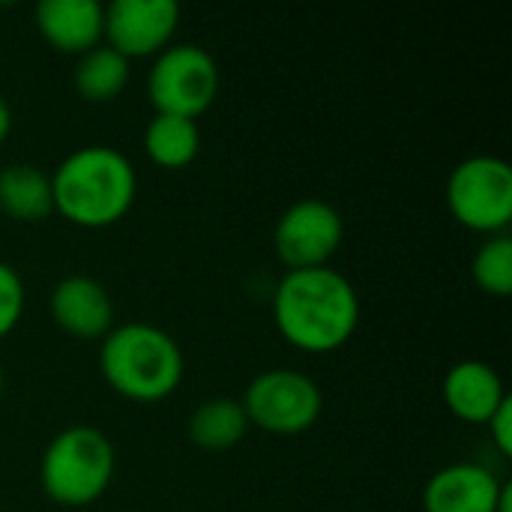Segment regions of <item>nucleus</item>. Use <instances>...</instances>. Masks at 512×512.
I'll return each mask as SVG.
<instances>
[{"label":"nucleus","mask_w":512,"mask_h":512,"mask_svg":"<svg viewBox=\"0 0 512 512\" xmlns=\"http://www.w3.org/2000/svg\"><path fill=\"white\" fill-rule=\"evenodd\" d=\"M273 318L282 339L306 354L339 351L360 324L354 285L330 270H294L273 294Z\"/></svg>","instance_id":"obj_1"},{"label":"nucleus","mask_w":512,"mask_h":512,"mask_svg":"<svg viewBox=\"0 0 512 512\" xmlns=\"http://www.w3.org/2000/svg\"><path fill=\"white\" fill-rule=\"evenodd\" d=\"M135 192V168L111 147H81L66 156L51 177L54 210L78 228H108L120 222Z\"/></svg>","instance_id":"obj_2"},{"label":"nucleus","mask_w":512,"mask_h":512,"mask_svg":"<svg viewBox=\"0 0 512 512\" xmlns=\"http://www.w3.org/2000/svg\"><path fill=\"white\" fill-rule=\"evenodd\" d=\"M102 375L114 393L132 402H162L183 381L177 342L153 324H126L105 336Z\"/></svg>","instance_id":"obj_3"},{"label":"nucleus","mask_w":512,"mask_h":512,"mask_svg":"<svg viewBox=\"0 0 512 512\" xmlns=\"http://www.w3.org/2000/svg\"><path fill=\"white\" fill-rule=\"evenodd\" d=\"M39 477L54 504L87 507L114 477V447L93 426H69L48 444Z\"/></svg>","instance_id":"obj_4"},{"label":"nucleus","mask_w":512,"mask_h":512,"mask_svg":"<svg viewBox=\"0 0 512 512\" xmlns=\"http://www.w3.org/2000/svg\"><path fill=\"white\" fill-rule=\"evenodd\" d=\"M447 204L459 225L480 234H504L512 222V168L498 156L459 162L447 183Z\"/></svg>","instance_id":"obj_5"},{"label":"nucleus","mask_w":512,"mask_h":512,"mask_svg":"<svg viewBox=\"0 0 512 512\" xmlns=\"http://www.w3.org/2000/svg\"><path fill=\"white\" fill-rule=\"evenodd\" d=\"M147 93L156 114H174L195 120L219 93L216 60L198 45H168L147 78Z\"/></svg>","instance_id":"obj_6"},{"label":"nucleus","mask_w":512,"mask_h":512,"mask_svg":"<svg viewBox=\"0 0 512 512\" xmlns=\"http://www.w3.org/2000/svg\"><path fill=\"white\" fill-rule=\"evenodd\" d=\"M246 420L270 435H303L321 417V390L318 384L294 369H273L258 375L243 396Z\"/></svg>","instance_id":"obj_7"},{"label":"nucleus","mask_w":512,"mask_h":512,"mask_svg":"<svg viewBox=\"0 0 512 512\" xmlns=\"http://www.w3.org/2000/svg\"><path fill=\"white\" fill-rule=\"evenodd\" d=\"M345 225L336 207L324 201H297L282 213L273 231V246L279 261L294 270H318L342 246Z\"/></svg>","instance_id":"obj_8"},{"label":"nucleus","mask_w":512,"mask_h":512,"mask_svg":"<svg viewBox=\"0 0 512 512\" xmlns=\"http://www.w3.org/2000/svg\"><path fill=\"white\" fill-rule=\"evenodd\" d=\"M180 6L174 0H114L105 9L108 48L126 60L162 54L177 30Z\"/></svg>","instance_id":"obj_9"},{"label":"nucleus","mask_w":512,"mask_h":512,"mask_svg":"<svg viewBox=\"0 0 512 512\" xmlns=\"http://www.w3.org/2000/svg\"><path fill=\"white\" fill-rule=\"evenodd\" d=\"M51 318L72 339H102L111 333L114 306L108 291L90 276H69L51 291Z\"/></svg>","instance_id":"obj_10"},{"label":"nucleus","mask_w":512,"mask_h":512,"mask_svg":"<svg viewBox=\"0 0 512 512\" xmlns=\"http://www.w3.org/2000/svg\"><path fill=\"white\" fill-rule=\"evenodd\" d=\"M42 39L63 54H87L105 39V9L96 0H42L36 6Z\"/></svg>","instance_id":"obj_11"},{"label":"nucleus","mask_w":512,"mask_h":512,"mask_svg":"<svg viewBox=\"0 0 512 512\" xmlns=\"http://www.w3.org/2000/svg\"><path fill=\"white\" fill-rule=\"evenodd\" d=\"M501 480L474 462H459L441 468L423 492L426 512H495Z\"/></svg>","instance_id":"obj_12"},{"label":"nucleus","mask_w":512,"mask_h":512,"mask_svg":"<svg viewBox=\"0 0 512 512\" xmlns=\"http://www.w3.org/2000/svg\"><path fill=\"white\" fill-rule=\"evenodd\" d=\"M504 399L507 390L501 384V375L480 360H462L444 378V402L450 414L462 423L486 426L492 414L504 405Z\"/></svg>","instance_id":"obj_13"},{"label":"nucleus","mask_w":512,"mask_h":512,"mask_svg":"<svg viewBox=\"0 0 512 512\" xmlns=\"http://www.w3.org/2000/svg\"><path fill=\"white\" fill-rule=\"evenodd\" d=\"M0 210L15 222H42L54 213L51 177L33 165H9L0 171Z\"/></svg>","instance_id":"obj_14"},{"label":"nucleus","mask_w":512,"mask_h":512,"mask_svg":"<svg viewBox=\"0 0 512 512\" xmlns=\"http://www.w3.org/2000/svg\"><path fill=\"white\" fill-rule=\"evenodd\" d=\"M201 150V132L195 120L174 117V114H156L150 126L144 129V153L168 171L186 168L195 162Z\"/></svg>","instance_id":"obj_15"},{"label":"nucleus","mask_w":512,"mask_h":512,"mask_svg":"<svg viewBox=\"0 0 512 512\" xmlns=\"http://www.w3.org/2000/svg\"><path fill=\"white\" fill-rule=\"evenodd\" d=\"M246 429H249L246 411L234 399H210L201 408H195V414L189 417L192 444L210 453L231 450L234 444L243 441Z\"/></svg>","instance_id":"obj_16"},{"label":"nucleus","mask_w":512,"mask_h":512,"mask_svg":"<svg viewBox=\"0 0 512 512\" xmlns=\"http://www.w3.org/2000/svg\"><path fill=\"white\" fill-rule=\"evenodd\" d=\"M75 90L87 102H111L123 93L129 81V60L108 45H96L93 51L78 57L75 66Z\"/></svg>","instance_id":"obj_17"},{"label":"nucleus","mask_w":512,"mask_h":512,"mask_svg":"<svg viewBox=\"0 0 512 512\" xmlns=\"http://www.w3.org/2000/svg\"><path fill=\"white\" fill-rule=\"evenodd\" d=\"M474 282L480 291L492 297L512 294V240L507 234H495L474 255Z\"/></svg>","instance_id":"obj_18"},{"label":"nucleus","mask_w":512,"mask_h":512,"mask_svg":"<svg viewBox=\"0 0 512 512\" xmlns=\"http://www.w3.org/2000/svg\"><path fill=\"white\" fill-rule=\"evenodd\" d=\"M24 312V285L18 273L0 261V339L15 330Z\"/></svg>","instance_id":"obj_19"},{"label":"nucleus","mask_w":512,"mask_h":512,"mask_svg":"<svg viewBox=\"0 0 512 512\" xmlns=\"http://www.w3.org/2000/svg\"><path fill=\"white\" fill-rule=\"evenodd\" d=\"M486 426H489V435H492L495 450H498L504 459H510L512 456V399L510 396L504 399V405L492 414V420H489Z\"/></svg>","instance_id":"obj_20"},{"label":"nucleus","mask_w":512,"mask_h":512,"mask_svg":"<svg viewBox=\"0 0 512 512\" xmlns=\"http://www.w3.org/2000/svg\"><path fill=\"white\" fill-rule=\"evenodd\" d=\"M9 129H12V111H9V105L3 102V96H0V144H3V138L9 135Z\"/></svg>","instance_id":"obj_21"},{"label":"nucleus","mask_w":512,"mask_h":512,"mask_svg":"<svg viewBox=\"0 0 512 512\" xmlns=\"http://www.w3.org/2000/svg\"><path fill=\"white\" fill-rule=\"evenodd\" d=\"M495 512H512V483L501 486V495H498V507Z\"/></svg>","instance_id":"obj_22"},{"label":"nucleus","mask_w":512,"mask_h":512,"mask_svg":"<svg viewBox=\"0 0 512 512\" xmlns=\"http://www.w3.org/2000/svg\"><path fill=\"white\" fill-rule=\"evenodd\" d=\"M0 396H3V369H0Z\"/></svg>","instance_id":"obj_23"}]
</instances>
